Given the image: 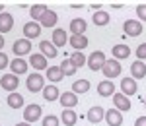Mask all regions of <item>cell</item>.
<instances>
[{
    "label": "cell",
    "mask_w": 146,
    "mask_h": 126,
    "mask_svg": "<svg viewBox=\"0 0 146 126\" xmlns=\"http://www.w3.org/2000/svg\"><path fill=\"white\" fill-rule=\"evenodd\" d=\"M39 51H41V54L45 58H55L58 54V51H56V47L51 43V41H41L39 43Z\"/></svg>",
    "instance_id": "17"
},
{
    "label": "cell",
    "mask_w": 146,
    "mask_h": 126,
    "mask_svg": "<svg viewBox=\"0 0 146 126\" xmlns=\"http://www.w3.org/2000/svg\"><path fill=\"white\" fill-rule=\"evenodd\" d=\"M2 12H4V4H0V14H2Z\"/></svg>",
    "instance_id": "42"
},
{
    "label": "cell",
    "mask_w": 146,
    "mask_h": 126,
    "mask_svg": "<svg viewBox=\"0 0 146 126\" xmlns=\"http://www.w3.org/2000/svg\"><path fill=\"white\" fill-rule=\"evenodd\" d=\"M29 64H31L35 70H47V68H49V66H47V58L43 56L41 52L31 54V56H29Z\"/></svg>",
    "instance_id": "24"
},
{
    "label": "cell",
    "mask_w": 146,
    "mask_h": 126,
    "mask_svg": "<svg viewBox=\"0 0 146 126\" xmlns=\"http://www.w3.org/2000/svg\"><path fill=\"white\" fill-rule=\"evenodd\" d=\"M90 6H92V10H94V12H100V10H101V4H100V2H96V4H90Z\"/></svg>",
    "instance_id": "39"
},
{
    "label": "cell",
    "mask_w": 146,
    "mask_h": 126,
    "mask_svg": "<svg viewBox=\"0 0 146 126\" xmlns=\"http://www.w3.org/2000/svg\"><path fill=\"white\" fill-rule=\"evenodd\" d=\"M121 70H123L121 62H119V60H115V58H109V60H105V64H103L101 72H103V76H105L107 80H111V78L121 76Z\"/></svg>",
    "instance_id": "1"
},
{
    "label": "cell",
    "mask_w": 146,
    "mask_h": 126,
    "mask_svg": "<svg viewBox=\"0 0 146 126\" xmlns=\"http://www.w3.org/2000/svg\"><path fill=\"white\" fill-rule=\"evenodd\" d=\"M10 70H12L14 76H22V74L27 72V62L22 60V58H14V60L10 62Z\"/></svg>",
    "instance_id": "19"
},
{
    "label": "cell",
    "mask_w": 146,
    "mask_h": 126,
    "mask_svg": "<svg viewBox=\"0 0 146 126\" xmlns=\"http://www.w3.org/2000/svg\"><path fill=\"white\" fill-rule=\"evenodd\" d=\"M41 113H43V109H41V105H27L25 109H23V120L27 122V124H31L35 120H39L41 118Z\"/></svg>",
    "instance_id": "4"
},
{
    "label": "cell",
    "mask_w": 146,
    "mask_h": 126,
    "mask_svg": "<svg viewBox=\"0 0 146 126\" xmlns=\"http://www.w3.org/2000/svg\"><path fill=\"white\" fill-rule=\"evenodd\" d=\"M111 52H113V58H115V60H123V58H129L131 49H129L127 45H115Z\"/></svg>",
    "instance_id": "28"
},
{
    "label": "cell",
    "mask_w": 146,
    "mask_h": 126,
    "mask_svg": "<svg viewBox=\"0 0 146 126\" xmlns=\"http://www.w3.org/2000/svg\"><path fill=\"white\" fill-rule=\"evenodd\" d=\"M68 60H70L76 68H82V66L86 64V56H84V52H76V51L70 54V58H68Z\"/></svg>",
    "instance_id": "33"
},
{
    "label": "cell",
    "mask_w": 146,
    "mask_h": 126,
    "mask_svg": "<svg viewBox=\"0 0 146 126\" xmlns=\"http://www.w3.org/2000/svg\"><path fill=\"white\" fill-rule=\"evenodd\" d=\"M135 126H146V116H138L135 120Z\"/></svg>",
    "instance_id": "38"
},
{
    "label": "cell",
    "mask_w": 146,
    "mask_h": 126,
    "mask_svg": "<svg viewBox=\"0 0 146 126\" xmlns=\"http://www.w3.org/2000/svg\"><path fill=\"white\" fill-rule=\"evenodd\" d=\"M6 103H8L10 109H22V107H23V95H22V93H16V91H14V93L8 95Z\"/></svg>",
    "instance_id": "27"
},
{
    "label": "cell",
    "mask_w": 146,
    "mask_h": 126,
    "mask_svg": "<svg viewBox=\"0 0 146 126\" xmlns=\"http://www.w3.org/2000/svg\"><path fill=\"white\" fill-rule=\"evenodd\" d=\"M92 20H94V23H96V25H107V23H109V14H107V12H103V10H100V12H94V18H92Z\"/></svg>",
    "instance_id": "31"
},
{
    "label": "cell",
    "mask_w": 146,
    "mask_h": 126,
    "mask_svg": "<svg viewBox=\"0 0 146 126\" xmlns=\"http://www.w3.org/2000/svg\"><path fill=\"white\" fill-rule=\"evenodd\" d=\"M105 122L109 126H121L123 124V113H119L117 109H109V111H105Z\"/></svg>",
    "instance_id": "12"
},
{
    "label": "cell",
    "mask_w": 146,
    "mask_h": 126,
    "mask_svg": "<svg viewBox=\"0 0 146 126\" xmlns=\"http://www.w3.org/2000/svg\"><path fill=\"white\" fill-rule=\"evenodd\" d=\"M136 56H138V60H144L146 58V43H140L136 47Z\"/></svg>",
    "instance_id": "36"
},
{
    "label": "cell",
    "mask_w": 146,
    "mask_h": 126,
    "mask_svg": "<svg viewBox=\"0 0 146 126\" xmlns=\"http://www.w3.org/2000/svg\"><path fill=\"white\" fill-rule=\"evenodd\" d=\"M41 93H43V99H45V101H49V103H53V101H56V99L60 97L58 87H56V85H53V83H51V85H45Z\"/></svg>",
    "instance_id": "18"
},
{
    "label": "cell",
    "mask_w": 146,
    "mask_h": 126,
    "mask_svg": "<svg viewBox=\"0 0 146 126\" xmlns=\"http://www.w3.org/2000/svg\"><path fill=\"white\" fill-rule=\"evenodd\" d=\"M56 22H58V16H56L55 10H47L43 16H41V20H39V25L41 27H55Z\"/></svg>",
    "instance_id": "14"
},
{
    "label": "cell",
    "mask_w": 146,
    "mask_h": 126,
    "mask_svg": "<svg viewBox=\"0 0 146 126\" xmlns=\"http://www.w3.org/2000/svg\"><path fill=\"white\" fill-rule=\"evenodd\" d=\"M136 16H138V22H140V20L146 22V4H138V6H136Z\"/></svg>",
    "instance_id": "35"
},
{
    "label": "cell",
    "mask_w": 146,
    "mask_h": 126,
    "mask_svg": "<svg viewBox=\"0 0 146 126\" xmlns=\"http://www.w3.org/2000/svg\"><path fill=\"white\" fill-rule=\"evenodd\" d=\"M103 116H105V111L101 109L100 105L98 107H92L90 111H88V120H90L92 124H100L101 120H103Z\"/></svg>",
    "instance_id": "23"
},
{
    "label": "cell",
    "mask_w": 146,
    "mask_h": 126,
    "mask_svg": "<svg viewBox=\"0 0 146 126\" xmlns=\"http://www.w3.org/2000/svg\"><path fill=\"white\" fill-rule=\"evenodd\" d=\"M58 101L62 105V109H74L78 105V97H76V93H72V91H64V93H60Z\"/></svg>",
    "instance_id": "11"
},
{
    "label": "cell",
    "mask_w": 146,
    "mask_h": 126,
    "mask_svg": "<svg viewBox=\"0 0 146 126\" xmlns=\"http://www.w3.org/2000/svg\"><path fill=\"white\" fill-rule=\"evenodd\" d=\"M41 124L43 126H58L60 120H58V116H55V115H47V116H43Z\"/></svg>",
    "instance_id": "34"
},
{
    "label": "cell",
    "mask_w": 146,
    "mask_h": 126,
    "mask_svg": "<svg viewBox=\"0 0 146 126\" xmlns=\"http://www.w3.org/2000/svg\"><path fill=\"white\" fill-rule=\"evenodd\" d=\"M113 105H115V109L119 113H125V111L131 109V101H129V97H125L123 93H113Z\"/></svg>",
    "instance_id": "13"
},
{
    "label": "cell",
    "mask_w": 146,
    "mask_h": 126,
    "mask_svg": "<svg viewBox=\"0 0 146 126\" xmlns=\"http://www.w3.org/2000/svg\"><path fill=\"white\" fill-rule=\"evenodd\" d=\"M49 10L45 4H33L31 8H29V14H31V20L33 22H37V20H41V16L45 14V12Z\"/></svg>",
    "instance_id": "29"
},
{
    "label": "cell",
    "mask_w": 146,
    "mask_h": 126,
    "mask_svg": "<svg viewBox=\"0 0 146 126\" xmlns=\"http://www.w3.org/2000/svg\"><path fill=\"white\" fill-rule=\"evenodd\" d=\"M12 27H14V16L8 12H2L0 14V35L12 31Z\"/></svg>",
    "instance_id": "16"
},
{
    "label": "cell",
    "mask_w": 146,
    "mask_h": 126,
    "mask_svg": "<svg viewBox=\"0 0 146 126\" xmlns=\"http://www.w3.org/2000/svg\"><path fill=\"white\" fill-rule=\"evenodd\" d=\"M25 85H27V89H29L31 93L43 91V87H45V78H43L41 74H37V72H35V74H29Z\"/></svg>",
    "instance_id": "3"
},
{
    "label": "cell",
    "mask_w": 146,
    "mask_h": 126,
    "mask_svg": "<svg viewBox=\"0 0 146 126\" xmlns=\"http://www.w3.org/2000/svg\"><path fill=\"white\" fill-rule=\"evenodd\" d=\"M123 31L127 37H138V35L142 33V22H138V20H127L123 23Z\"/></svg>",
    "instance_id": "5"
},
{
    "label": "cell",
    "mask_w": 146,
    "mask_h": 126,
    "mask_svg": "<svg viewBox=\"0 0 146 126\" xmlns=\"http://www.w3.org/2000/svg\"><path fill=\"white\" fill-rule=\"evenodd\" d=\"M16 126H31V124H27V122H20V124H16Z\"/></svg>",
    "instance_id": "41"
},
{
    "label": "cell",
    "mask_w": 146,
    "mask_h": 126,
    "mask_svg": "<svg viewBox=\"0 0 146 126\" xmlns=\"http://www.w3.org/2000/svg\"><path fill=\"white\" fill-rule=\"evenodd\" d=\"M86 27H88L86 20H82V18H74V20L70 22V33H72V35H84Z\"/></svg>",
    "instance_id": "21"
},
{
    "label": "cell",
    "mask_w": 146,
    "mask_h": 126,
    "mask_svg": "<svg viewBox=\"0 0 146 126\" xmlns=\"http://www.w3.org/2000/svg\"><path fill=\"white\" fill-rule=\"evenodd\" d=\"M23 35H25L27 41L37 39V37L41 35V25H39V22H27L23 25Z\"/></svg>",
    "instance_id": "9"
},
{
    "label": "cell",
    "mask_w": 146,
    "mask_h": 126,
    "mask_svg": "<svg viewBox=\"0 0 146 126\" xmlns=\"http://www.w3.org/2000/svg\"><path fill=\"white\" fill-rule=\"evenodd\" d=\"M76 70H78V68H76L68 58L62 60V64H60V72H62V76H74V74H76Z\"/></svg>",
    "instance_id": "32"
},
{
    "label": "cell",
    "mask_w": 146,
    "mask_h": 126,
    "mask_svg": "<svg viewBox=\"0 0 146 126\" xmlns=\"http://www.w3.org/2000/svg\"><path fill=\"white\" fill-rule=\"evenodd\" d=\"M18 85H20V80H18V76H14V74H4V76L0 78V87L6 89V91L14 93L18 89Z\"/></svg>",
    "instance_id": "7"
},
{
    "label": "cell",
    "mask_w": 146,
    "mask_h": 126,
    "mask_svg": "<svg viewBox=\"0 0 146 126\" xmlns=\"http://www.w3.org/2000/svg\"><path fill=\"white\" fill-rule=\"evenodd\" d=\"M146 76V64L142 60H136L131 64V78L133 80H142Z\"/></svg>",
    "instance_id": "15"
},
{
    "label": "cell",
    "mask_w": 146,
    "mask_h": 126,
    "mask_svg": "<svg viewBox=\"0 0 146 126\" xmlns=\"http://www.w3.org/2000/svg\"><path fill=\"white\" fill-rule=\"evenodd\" d=\"M51 39H53V45L56 49H60V47H64L68 43V37H66V31L64 29H55L53 35H51Z\"/></svg>",
    "instance_id": "22"
},
{
    "label": "cell",
    "mask_w": 146,
    "mask_h": 126,
    "mask_svg": "<svg viewBox=\"0 0 146 126\" xmlns=\"http://www.w3.org/2000/svg\"><path fill=\"white\" fill-rule=\"evenodd\" d=\"M12 51H14V54H16L18 58L25 56V54H29V52H31V41H27L25 37H23V39H18V41H14Z\"/></svg>",
    "instance_id": "6"
},
{
    "label": "cell",
    "mask_w": 146,
    "mask_h": 126,
    "mask_svg": "<svg viewBox=\"0 0 146 126\" xmlns=\"http://www.w3.org/2000/svg\"><path fill=\"white\" fill-rule=\"evenodd\" d=\"M58 120H60L62 124H66V126H74V124H76V120H78V115H76L72 109H64Z\"/></svg>",
    "instance_id": "25"
},
{
    "label": "cell",
    "mask_w": 146,
    "mask_h": 126,
    "mask_svg": "<svg viewBox=\"0 0 146 126\" xmlns=\"http://www.w3.org/2000/svg\"><path fill=\"white\" fill-rule=\"evenodd\" d=\"M4 49V35H0V51Z\"/></svg>",
    "instance_id": "40"
},
{
    "label": "cell",
    "mask_w": 146,
    "mask_h": 126,
    "mask_svg": "<svg viewBox=\"0 0 146 126\" xmlns=\"http://www.w3.org/2000/svg\"><path fill=\"white\" fill-rule=\"evenodd\" d=\"M68 45L72 47L76 52H84V49L88 47V37L86 35H70L68 37Z\"/></svg>",
    "instance_id": "8"
},
{
    "label": "cell",
    "mask_w": 146,
    "mask_h": 126,
    "mask_svg": "<svg viewBox=\"0 0 146 126\" xmlns=\"http://www.w3.org/2000/svg\"><path fill=\"white\" fill-rule=\"evenodd\" d=\"M105 54H103V51H94L90 56L86 58V64H88V68L92 72H98V70L103 68V64H105Z\"/></svg>",
    "instance_id": "2"
},
{
    "label": "cell",
    "mask_w": 146,
    "mask_h": 126,
    "mask_svg": "<svg viewBox=\"0 0 146 126\" xmlns=\"http://www.w3.org/2000/svg\"><path fill=\"white\" fill-rule=\"evenodd\" d=\"M136 91H138L136 80H133V78H123V80H121V93H123L125 97H131V95H135Z\"/></svg>",
    "instance_id": "10"
},
{
    "label": "cell",
    "mask_w": 146,
    "mask_h": 126,
    "mask_svg": "<svg viewBox=\"0 0 146 126\" xmlns=\"http://www.w3.org/2000/svg\"><path fill=\"white\" fill-rule=\"evenodd\" d=\"M47 80L49 81H53V85H55L56 81H60L64 76H62V72H60V66H49L47 68Z\"/></svg>",
    "instance_id": "26"
},
{
    "label": "cell",
    "mask_w": 146,
    "mask_h": 126,
    "mask_svg": "<svg viewBox=\"0 0 146 126\" xmlns=\"http://www.w3.org/2000/svg\"><path fill=\"white\" fill-rule=\"evenodd\" d=\"M142 101H144V105H146V99H142Z\"/></svg>",
    "instance_id": "43"
},
{
    "label": "cell",
    "mask_w": 146,
    "mask_h": 126,
    "mask_svg": "<svg viewBox=\"0 0 146 126\" xmlns=\"http://www.w3.org/2000/svg\"><path fill=\"white\" fill-rule=\"evenodd\" d=\"M90 91V81L88 80H76L72 83V93H88Z\"/></svg>",
    "instance_id": "30"
},
{
    "label": "cell",
    "mask_w": 146,
    "mask_h": 126,
    "mask_svg": "<svg viewBox=\"0 0 146 126\" xmlns=\"http://www.w3.org/2000/svg\"><path fill=\"white\" fill-rule=\"evenodd\" d=\"M10 66V60H8V56L0 51V70H4V68H8Z\"/></svg>",
    "instance_id": "37"
},
{
    "label": "cell",
    "mask_w": 146,
    "mask_h": 126,
    "mask_svg": "<svg viewBox=\"0 0 146 126\" xmlns=\"http://www.w3.org/2000/svg\"><path fill=\"white\" fill-rule=\"evenodd\" d=\"M98 93H100L101 97H113V93H115L113 81H109V80L100 81V83H98Z\"/></svg>",
    "instance_id": "20"
}]
</instances>
